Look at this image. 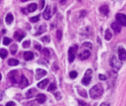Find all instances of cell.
Wrapping results in <instances>:
<instances>
[{"instance_id": "6da1fadb", "label": "cell", "mask_w": 126, "mask_h": 106, "mask_svg": "<svg viewBox=\"0 0 126 106\" xmlns=\"http://www.w3.org/2000/svg\"><path fill=\"white\" fill-rule=\"evenodd\" d=\"M90 96L93 98V99H97V98H99L100 96L103 95L104 93V88L100 84H96L95 86H93L91 89H90Z\"/></svg>"}, {"instance_id": "7a4b0ae2", "label": "cell", "mask_w": 126, "mask_h": 106, "mask_svg": "<svg viewBox=\"0 0 126 106\" xmlns=\"http://www.w3.org/2000/svg\"><path fill=\"white\" fill-rule=\"evenodd\" d=\"M110 66H111V67L114 68L115 70H118V69L122 66V63H121V61H118L117 58L111 57V59H110Z\"/></svg>"}, {"instance_id": "3957f363", "label": "cell", "mask_w": 126, "mask_h": 106, "mask_svg": "<svg viewBox=\"0 0 126 106\" xmlns=\"http://www.w3.org/2000/svg\"><path fill=\"white\" fill-rule=\"evenodd\" d=\"M77 50H78V47H77L76 45L72 46V47L69 49V51H68V60H69L70 63H72V62L74 61V59H75V54H76Z\"/></svg>"}, {"instance_id": "277c9868", "label": "cell", "mask_w": 126, "mask_h": 106, "mask_svg": "<svg viewBox=\"0 0 126 106\" xmlns=\"http://www.w3.org/2000/svg\"><path fill=\"white\" fill-rule=\"evenodd\" d=\"M92 80V69H88L82 79V83L85 85H88Z\"/></svg>"}, {"instance_id": "5b68a950", "label": "cell", "mask_w": 126, "mask_h": 106, "mask_svg": "<svg viewBox=\"0 0 126 106\" xmlns=\"http://www.w3.org/2000/svg\"><path fill=\"white\" fill-rule=\"evenodd\" d=\"M116 22H118L120 25L126 27V15L122 13H118L116 15Z\"/></svg>"}, {"instance_id": "8992f818", "label": "cell", "mask_w": 126, "mask_h": 106, "mask_svg": "<svg viewBox=\"0 0 126 106\" xmlns=\"http://www.w3.org/2000/svg\"><path fill=\"white\" fill-rule=\"evenodd\" d=\"M118 57L121 62L126 61V50L124 48H122V47L118 48Z\"/></svg>"}, {"instance_id": "52a82bcc", "label": "cell", "mask_w": 126, "mask_h": 106, "mask_svg": "<svg viewBox=\"0 0 126 106\" xmlns=\"http://www.w3.org/2000/svg\"><path fill=\"white\" fill-rule=\"evenodd\" d=\"M90 56H91L90 51H89V50H85V51H83V52L81 53V54H79V59L82 60V61H85V60L89 59Z\"/></svg>"}, {"instance_id": "ba28073f", "label": "cell", "mask_w": 126, "mask_h": 106, "mask_svg": "<svg viewBox=\"0 0 126 106\" xmlns=\"http://www.w3.org/2000/svg\"><path fill=\"white\" fill-rule=\"evenodd\" d=\"M111 28H112V30L114 31L115 34H118V33H120V31H121V25H120L118 22H113V23L111 24Z\"/></svg>"}, {"instance_id": "9c48e42d", "label": "cell", "mask_w": 126, "mask_h": 106, "mask_svg": "<svg viewBox=\"0 0 126 106\" xmlns=\"http://www.w3.org/2000/svg\"><path fill=\"white\" fill-rule=\"evenodd\" d=\"M26 36V34H25L23 31H21V30H19V31H17L15 34H14V37H15V39L17 40V41H22V39Z\"/></svg>"}, {"instance_id": "30bf717a", "label": "cell", "mask_w": 126, "mask_h": 106, "mask_svg": "<svg viewBox=\"0 0 126 106\" xmlns=\"http://www.w3.org/2000/svg\"><path fill=\"white\" fill-rule=\"evenodd\" d=\"M99 12L102 13L103 15H105V16H107L108 13H109V8H108V6H107V5H102V6L99 7Z\"/></svg>"}, {"instance_id": "8fae6325", "label": "cell", "mask_w": 126, "mask_h": 106, "mask_svg": "<svg viewBox=\"0 0 126 106\" xmlns=\"http://www.w3.org/2000/svg\"><path fill=\"white\" fill-rule=\"evenodd\" d=\"M20 85H21V87L22 88H24V87H27L28 85H29V81H28V79L25 77L24 75H22L21 76V78H20Z\"/></svg>"}, {"instance_id": "7c38bea8", "label": "cell", "mask_w": 126, "mask_h": 106, "mask_svg": "<svg viewBox=\"0 0 126 106\" xmlns=\"http://www.w3.org/2000/svg\"><path fill=\"white\" fill-rule=\"evenodd\" d=\"M17 70H12V71H10L9 73H8V77H9V79L13 82V83H15L16 82V75H17Z\"/></svg>"}, {"instance_id": "4fadbf2b", "label": "cell", "mask_w": 126, "mask_h": 106, "mask_svg": "<svg viewBox=\"0 0 126 106\" xmlns=\"http://www.w3.org/2000/svg\"><path fill=\"white\" fill-rule=\"evenodd\" d=\"M37 101H38L39 104H43V103L46 101V96H45L44 94L39 93V94L37 95Z\"/></svg>"}, {"instance_id": "5bb4252c", "label": "cell", "mask_w": 126, "mask_h": 106, "mask_svg": "<svg viewBox=\"0 0 126 106\" xmlns=\"http://www.w3.org/2000/svg\"><path fill=\"white\" fill-rule=\"evenodd\" d=\"M48 82H49L48 79H43V80H41V81H39L38 83V87L40 88V89H44L46 87V85L48 84Z\"/></svg>"}, {"instance_id": "9a60e30c", "label": "cell", "mask_w": 126, "mask_h": 106, "mask_svg": "<svg viewBox=\"0 0 126 106\" xmlns=\"http://www.w3.org/2000/svg\"><path fill=\"white\" fill-rule=\"evenodd\" d=\"M50 17H51V13H50V8H49V6H47V7L45 8L44 12H43V18H44L45 20H48V19H50Z\"/></svg>"}, {"instance_id": "2e32d148", "label": "cell", "mask_w": 126, "mask_h": 106, "mask_svg": "<svg viewBox=\"0 0 126 106\" xmlns=\"http://www.w3.org/2000/svg\"><path fill=\"white\" fill-rule=\"evenodd\" d=\"M34 58V54L32 52H25L24 53V59L26 61H31Z\"/></svg>"}, {"instance_id": "e0dca14e", "label": "cell", "mask_w": 126, "mask_h": 106, "mask_svg": "<svg viewBox=\"0 0 126 106\" xmlns=\"http://www.w3.org/2000/svg\"><path fill=\"white\" fill-rule=\"evenodd\" d=\"M45 74H46V71H45L44 69H41V68L37 69V77H38V78L42 77V76H44Z\"/></svg>"}, {"instance_id": "ac0fdd59", "label": "cell", "mask_w": 126, "mask_h": 106, "mask_svg": "<svg viewBox=\"0 0 126 106\" xmlns=\"http://www.w3.org/2000/svg\"><path fill=\"white\" fill-rule=\"evenodd\" d=\"M37 9H38V5H37V4H35V3L30 4V5L28 6V8H27L28 12H34V11H36Z\"/></svg>"}, {"instance_id": "d6986e66", "label": "cell", "mask_w": 126, "mask_h": 106, "mask_svg": "<svg viewBox=\"0 0 126 106\" xmlns=\"http://www.w3.org/2000/svg\"><path fill=\"white\" fill-rule=\"evenodd\" d=\"M37 92V90L35 89V88H32V89H30L28 92H27V94H26V97L27 98H32L34 95H35V93Z\"/></svg>"}, {"instance_id": "ffe728a7", "label": "cell", "mask_w": 126, "mask_h": 106, "mask_svg": "<svg viewBox=\"0 0 126 106\" xmlns=\"http://www.w3.org/2000/svg\"><path fill=\"white\" fill-rule=\"evenodd\" d=\"M8 65H9L10 66H16L17 65H19V62H18L16 59H10V60L8 61Z\"/></svg>"}, {"instance_id": "44dd1931", "label": "cell", "mask_w": 126, "mask_h": 106, "mask_svg": "<svg viewBox=\"0 0 126 106\" xmlns=\"http://www.w3.org/2000/svg\"><path fill=\"white\" fill-rule=\"evenodd\" d=\"M8 56V52L5 49H0V57L2 59H5Z\"/></svg>"}, {"instance_id": "7402d4cb", "label": "cell", "mask_w": 126, "mask_h": 106, "mask_svg": "<svg viewBox=\"0 0 126 106\" xmlns=\"http://www.w3.org/2000/svg\"><path fill=\"white\" fill-rule=\"evenodd\" d=\"M12 22H13V15L11 13H8L7 16H6V23L10 25Z\"/></svg>"}, {"instance_id": "603a6c76", "label": "cell", "mask_w": 126, "mask_h": 106, "mask_svg": "<svg viewBox=\"0 0 126 106\" xmlns=\"http://www.w3.org/2000/svg\"><path fill=\"white\" fill-rule=\"evenodd\" d=\"M105 38H106V40H107V41H109V40L112 38V34H111V32H110L109 30H107V31H106Z\"/></svg>"}, {"instance_id": "cb8c5ba5", "label": "cell", "mask_w": 126, "mask_h": 106, "mask_svg": "<svg viewBox=\"0 0 126 106\" xmlns=\"http://www.w3.org/2000/svg\"><path fill=\"white\" fill-rule=\"evenodd\" d=\"M56 89V84L55 83H51V84H49V86L47 87V90L48 91H53Z\"/></svg>"}, {"instance_id": "d4e9b609", "label": "cell", "mask_w": 126, "mask_h": 106, "mask_svg": "<svg viewBox=\"0 0 126 106\" xmlns=\"http://www.w3.org/2000/svg\"><path fill=\"white\" fill-rule=\"evenodd\" d=\"M16 52H17V45H12L11 46V54L15 55Z\"/></svg>"}, {"instance_id": "484cf974", "label": "cell", "mask_w": 126, "mask_h": 106, "mask_svg": "<svg viewBox=\"0 0 126 106\" xmlns=\"http://www.w3.org/2000/svg\"><path fill=\"white\" fill-rule=\"evenodd\" d=\"M56 38H57L58 41L61 40V38H62V31L61 30H57V32H56Z\"/></svg>"}, {"instance_id": "4316f807", "label": "cell", "mask_w": 126, "mask_h": 106, "mask_svg": "<svg viewBox=\"0 0 126 106\" xmlns=\"http://www.w3.org/2000/svg\"><path fill=\"white\" fill-rule=\"evenodd\" d=\"M39 15L38 16H35V17H32L30 19V21L33 22V23H37V22H39Z\"/></svg>"}, {"instance_id": "83f0119b", "label": "cell", "mask_w": 126, "mask_h": 106, "mask_svg": "<svg viewBox=\"0 0 126 106\" xmlns=\"http://www.w3.org/2000/svg\"><path fill=\"white\" fill-rule=\"evenodd\" d=\"M42 53H43V56H44V57H47V58L49 57V50H48V49H46V48L43 49V50H42Z\"/></svg>"}, {"instance_id": "f1b7e54d", "label": "cell", "mask_w": 126, "mask_h": 106, "mask_svg": "<svg viewBox=\"0 0 126 106\" xmlns=\"http://www.w3.org/2000/svg\"><path fill=\"white\" fill-rule=\"evenodd\" d=\"M44 29H45V26H44V25H42V26H41V27H40V28L39 29V32L37 33V35H40L41 33H43V32L45 31Z\"/></svg>"}, {"instance_id": "f546056e", "label": "cell", "mask_w": 126, "mask_h": 106, "mask_svg": "<svg viewBox=\"0 0 126 106\" xmlns=\"http://www.w3.org/2000/svg\"><path fill=\"white\" fill-rule=\"evenodd\" d=\"M10 43H11V39H9V38H4V40H3V44H4L5 46H8Z\"/></svg>"}, {"instance_id": "4dcf8cb0", "label": "cell", "mask_w": 126, "mask_h": 106, "mask_svg": "<svg viewBox=\"0 0 126 106\" xmlns=\"http://www.w3.org/2000/svg\"><path fill=\"white\" fill-rule=\"evenodd\" d=\"M92 46H93L92 43H89V42L83 44V47H84V48H88V49H92Z\"/></svg>"}, {"instance_id": "1f68e13d", "label": "cell", "mask_w": 126, "mask_h": 106, "mask_svg": "<svg viewBox=\"0 0 126 106\" xmlns=\"http://www.w3.org/2000/svg\"><path fill=\"white\" fill-rule=\"evenodd\" d=\"M78 90H79V93H80V95H82L83 97H87V93H86V91H85V90H82L81 88H79Z\"/></svg>"}, {"instance_id": "d6a6232c", "label": "cell", "mask_w": 126, "mask_h": 106, "mask_svg": "<svg viewBox=\"0 0 126 106\" xmlns=\"http://www.w3.org/2000/svg\"><path fill=\"white\" fill-rule=\"evenodd\" d=\"M69 75H70L71 78H76V77H77V72H76V71H71Z\"/></svg>"}, {"instance_id": "836d02e7", "label": "cell", "mask_w": 126, "mask_h": 106, "mask_svg": "<svg viewBox=\"0 0 126 106\" xmlns=\"http://www.w3.org/2000/svg\"><path fill=\"white\" fill-rule=\"evenodd\" d=\"M41 41L44 42V43H48V42L50 41V39H49L48 36H45V37H42V38H41Z\"/></svg>"}, {"instance_id": "e575fe53", "label": "cell", "mask_w": 126, "mask_h": 106, "mask_svg": "<svg viewBox=\"0 0 126 106\" xmlns=\"http://www.w3.org/2000/svg\"><path fill=\"white\" fill-rule=\"evenodd\" d=\"M30 41H25L24 43H23V47L24 48H28V47H30Z\"/></svg>"}, {"instance_id": "d590c367", "label": "cell", "mask_w": 126, "mask_h": 106, "mask_svg": "<svg viewBox=\"0 0 126 106\" xmlns=\"http://www.w3.org/2000/svg\"><path fill=\"white\" fill-rule=\"evenodd\" d=\"M44 7V0H40V3H39V9H42Z\"/></svg>"}, {"instance_id": "8d00e7d4", "label": "cell", "mask_w": 126, "mask_h": 106, "mask_svg": "<svg viewBox=\"0 0 126 106\" xmlns=\"http://www.w3.org/2000/svg\"><path fill=\"white\" fill-rule=\"evenodd\" d=\"M99 78L102 79V80H106V79H107V77L104 74H99Z\"/></svg>"}, {"instance_id": "74e56055", "label": "cell", "mask_w": 126, "mask_h": 106, "mask_svg": "<svg viewBox=\"0 0 126 106\" xmlns=\"http://www.w3.org/2000/svg\"><path fill=\"white\" fill-rule=\"evenodd\" d=\"M6 106H15V103L12 102V101H10V102H8V103L6 104Z\"/></svg>"}, {"instance_id": "f35d334b", "label": "cell", "mask_w": 126, "mask_h": 106, "mask_svg": "<svg viewBox=\"0 0 126 106\" xmlns=\"http://www.w3.org/2000/svg\"><path fill=\"white\" fill-rule=\"evenodd\" d=\"M99 106H109V104L108 103H107V102H104V103H102Z\"/></svg>"}, {"instance_id": "ab89813d", "label": "cell", "mask_w": 126, "mask_h": 106, "mask_svg": "<svg viewBox=\"0 0 126 106\" xmlns=\"http://www.w3.org/2000/svg\"><path fill=\"white\" fill-rule=\"evenodd\" d=\"M86 13H87L86 11H82V12H81V15H80V16H81V17H84V16L86 15Z\"/></svg>"}, {"instance_id": "60d3db41", "label": "cell", "mask_w": 126, "mask_h": 106, "mask_svg": "<svg viewBox=\"0 0 126 106\" xmlns=\"http://www.w3.org/2000/svg\"><path fill=\"white\" fill-rule=\"evenodd\" d=\"M35 47H36V49H37V50H41V47H40V46H39L38 44H36V46H35Z\"/></svg>"}, {"instance_id": "b9f144b4", "label": "cell", "mask_w": 126, "mask_h": 106, "mask_svg": "<svg viewBox=\"0 0 126 106\" xmlns=\"http://www.w3.org/2000/svg\"><path fill=\"white\" fill-rule=\"evenodd\" d=\"M59 2H60L61 4H63V3H65V0H59Z\"/></svg>"}, {"instance_id": "7bdbcfd3", "label": "cell", "mask_w": 126, "mask_h": 106, "mask_svg": "<svg viewBox=\"0 0 126 106\" xmlns=\"http://www.w3.org/2000/svg\"><path fill=\"white\" fill-rule=\"evenodd\" d=\"M1 77H2V75H1V73H0V80H1Z\"/></svg>"}, {"instance_id": "ee69618b", "label": "cell", "mask_w": 126, "mask_h": 106, "mask_svg": "<svg viewBox=\"0 0 126 106\" xmlns=\"http://www.w3.org/2000/svg\"><path fill=\"white\" fill-rule=\"evenodd\" d=\"M0 106H2V105H0Z\"/></svg>"}]
</instances>
